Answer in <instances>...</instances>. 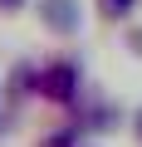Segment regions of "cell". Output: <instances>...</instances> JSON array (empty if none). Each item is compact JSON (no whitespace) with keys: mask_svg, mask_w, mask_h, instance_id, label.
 Masks as SVG:
<instances>
[{"mask_svg":"<svg viewBox=\"0 0 142 147\" xmlns=\"http://www.w3.org/2000/svg\"><path fill=\"white\" fill-rule=\"evenodd\" d=\"M44 25L59 34H74L79 30V5L74 0H44Z\"/></svg>","mask_w":142,"mask_h":147,"instance_id":"cell-1","label":"cell"},{"mask_svg":"<svg viewBox=\"0 0 142 147\" xmlns=\"http://www.w3.org/2000/svg\"><path fill=\"white\" fill-rule=\"evenodd\" d=\"M44 93L69 98V93H74V69H69V64H54V69H49V79H44Z\"/></svg>","mask_w":142,"mask_h":147,"instance_id":"cell-2","label":"cell"},{"mask_svg":"<svg viewBox=\"0 0 142 147\" xmlns=\"http://www.w3.org/2000/svg\"><path fill=\"white\" fill-rule=\"evenodd\" d=\"M103 10H108V15H127V10H132V0H103Z\"/></svg>","mask_w":142,"mask_h":147,"instance_id":"cell-3","label":"cell"},{"mask_svg":"<svg viewBox=\"0 0 142 147\" xmlns=\"http://www.w3.org/2000/svg\"><path fill=\"white\" fill-rule=\"evenodd\" d=\"M15 5H20V0H0V10H15Z\"/></svg>","mask_w":142,"mask_h":147,"instance_id":"cell-4","label":"cell"},{"mask_svg":"<svg viewBox=\"0 0 142 147\" xmlns=\"http://www.w3.org/2000/svg\"><path fill=\"white\" fill-rule=\"evenodd\" d=\"M132 44H137V54H142V30H137V34H132Z\"/></svg>","mask_w":142,"mask_h":147,"instance_id":"cell-5","label":"cell"},{"mask_svg":"<svg viewBox=\"0 0 142 147\" xmlns=\"http://www.w3.org/2000/svg\"><path fill=\"white\" fill-rule=\"evenodd\" d=\"M137 132H142V113H137Z\"/></svg>","mask_w":142,"mask_h":147,"instance_id":"cell-6","label":"cell"}]
</instances>
